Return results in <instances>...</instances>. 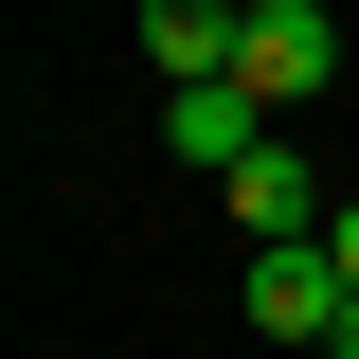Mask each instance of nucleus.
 I'll use <instances>...</instances> for the list:
<instances>
[{
	"instance_id": "obj_1",
	"label": "nucleus",
	"mask_w": 359,
	"mask_h": 359,
	"mask_svg": "<svg viewBox=\"0 0 359 359\" xmlns=\"http://www.w3.org/2000/svg\"><path fill=\"white\" fill-rule=\"evenodd\" d=\"M233 90L287 126L306 90H341V18H323V0H252V36H233Z\"/></svg>"
},
{
	"instance_id": "obj_2",
	"label": "nucleus",
	"mask_w": 359,
	"mask_h": 359,
	"mask_svg": "<svg viewBox=\"0 0 359 359\" xmlns=\"http://www.w3.org/2000/svg\"><path fill=\"white\" fill-rule=\"evenodd\" d=\"M233 306H252L269 341H341V323H359V269L323 252V233H287V252H252V287H233Z\"/></svg>"
},
{
	"instance_id": "obj_3",
	"label": "nucleus",
	"mask_w": 359,
	"mask_h": 359,
	"mask_svg": "<svg viewBox=\"0 0 359 359\" xmlns=\"http://www.w3.org/2000/svg\"><path fill=\"white\" fill-rule=\"evenodd\" d=\"M216 198H233V233H252V252H287V233H323V216H341V198H323V180H306V144H287V126H269L252 162L216 180Z\"/></svg>"
},
{
	"instance_id": "obj_4",
	"label": "nucleus",
	"mask_w": 359,
	"mask_h": 359,
	"mask_svg": "<svg viewBox=\"0 0 359 359\" xmlns=\"http://www.w3.org/2000/svg\"><path fill=\"white\" fill-rule=\"evenodd\" d=\"M162 144H180V180H233V162L269 144V108H252L233 72H180V90H162Z\"/></svg>"
},
{
	"instance_id": "obj_5",
	"label": "nucleus",
	"mask_w": 359,
	"mask_h": 359,
	"mask_svg": "<svg viewBox=\"0 0 359 359\" xmlns=\"http://www.w3.org/2000/svg\"><path fill=\"white\" fill-rule=\"evenodd\" d=\"M233 36H252V0H144V54H162V90H180V72H233Z\"/></svg>"
},
{
	"instance_id": "obj_6",
	"label": "nucleus",
	"mask_w": 359,
	"mask_h": 359,
	"mask_svg": "<svg viewBox=\"0 0 359 359\" xmlns=\"http://www.w3.org/2000/svg\"><path fill=\"white\" fill-rule=\"evenodd\" d=\"M323 252H341V269H359V198H341V216H323Z\"/></svg>"
},
{
	"instance_id": "obj_7",
	"label": "nucleus",
	"mask_w": 359,
	"mask_h": 359,
	"mask_svg": "<svg viewBox=\"0 0 359 359\" xmlns=\"http://www.w3.org/2000/svg\"><path fill=\"white\" fill-rule=\"evenodd\" d=\"M323 359H359V323H341V341H323Z\"/></svg>"
}]
</instances>
